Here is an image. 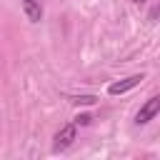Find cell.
<instances>
[{
    "label": "cell",
    "instance_id": "cell-3",
    "mask_svg": "<svg viewBox=\"0 0 160 160\" xmlns=\"http://www.w3.org/2000/svg\"><path fill=\"white\" fill-rule=\"evenodd\" d=\"M140 80H145V75H130V78H125V80H120V82H112V85L108 88V92H110V95H122V92L132 90L135 85H140Z\"/></svg>",
    "mask_w": 160,
    "mask_h": 160
},
{
    "label": "cell",
    "instance_id": "cell-1",
    "mask_svg": "<svg viewBox=\"0 0 160 160\" xmlns=\"http://www.w3.org/2000/svg\"><path fill=\"white\" fill-rule=\"evenodd\" d=\"M158 112H160V98H158V95H152V98H150V100H148V102L138 110L135 122H138V125H145V122H150Z\"/></svg>",
    "mask_w": 160,
    "mask_h": 160
},
{
    "label": "cell",
    "instance_id": "cell-5",
    "mask_svg": "<svg viewBox=\"0 0 160 160\" xmlns=\"http://www.w3.org/2000/svg\"><path fill=\"white\" fill-rule=\"evenodd\" d=\"M90 120H92L90 115H78L75 118V125H90Z\"/></svg>",
    "mask_w": 160,
    "mask_h": 160
},
{
    "label": "cell",
    "instance_id": "cell-4",
    "mask_svg": "<svg viewBox=\"0 0 160 160\" xmlns=\"http://www.w3.org/2000/svg\"><path fill=\"white\" fill-rule=\"evenodd\" d=\"M22 10L28 15L30 22H38L42 18V8H40V0H22Z\"/></svg>",
    "mask_w": 160,
    "mask_h": 160
},
{
    "label": "cell",
    "instance_id": "cell-7",
    "mask_svg": "<svg viewBox=\"0 0 160 160\" xmlns=\"http://www.w3.org/2000/svg\"><path fill=\"white\" fill-rule=\"evenodd\" d=\"M132 2H138V5H140V2H145V0H132Z\"/></svg>",
    "mask_w": 160,
    "mask_h": 160
},
{
    "label": "cell",
    "instance_id": "cell-6",
    "mask_svg": "<svg viewBox=\"0 0 160 160\" xmlns=\"http://www.w3.org/2000/svg\"><path fill=\"white\" fill-rule=\"evenodd\" d=\"M75 102H82V105H92V102H95V98H92V95H85V98H78Z\"/></svg>",
    "mask_w": 160,
    "mask_h": 160
},
{
    "label": "cell",
    "instance_id": "cell-2",
    "mask_svg": "<svg viewBox=\"0 0 160 160\" xmlns=\"http://www.w3.org/2000/svg\"><path fill=\"white\" fill-rule=\"evenodd\" d=\"M52 140H55V142H52V150H65V148H70L72 140H75V125H65V128H60V130L55 132Z\"/></svg>",
    "mask_w": 160,
    "mask_h": 160
}]
</instances>
